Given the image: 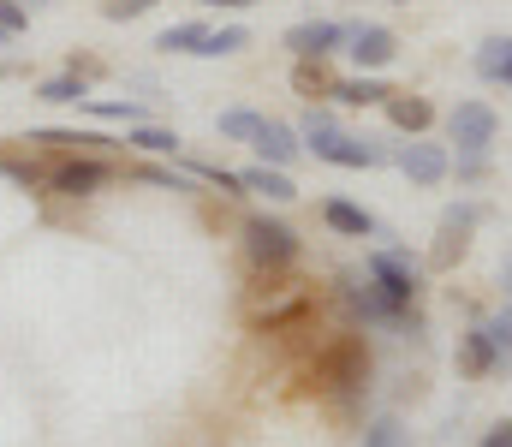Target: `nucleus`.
Masks as SVG:
<instances>
[{"instance_id":"26","label":"nucleus","mask_w":512,"mask_h":447,"mask_svg":"<svg viewBox=\"0 0 512 447\" xmlns=\"http://www.w3.org/2000/svg\"><path fill=\"white\" fill-rule=\"evenodd\" d=\"M155 0H102V18H114V24H126V18H143Z\"/></svg>"},{"instance_id":"10","label":"nucleus","mask_w":512,"mask_h":447,"mask_svg":"<svg viewBox=\"0 0 512 447\" xmlns=\"http://www.w3.org/2000/svg\"><path fill=\"white\" fill-rule=\"evenodd\" d=\"M477 227V203H459V209H447L441 215V245H435V263L447 269L453 257H465V233Z\"/></svg>"},{"instance_id":"16","label":"nucleus","mask_w":512,"mask_h":447,"mask_svg":"<svg viewBox=\"0 0 512 447\" xmlns=\"http://www.w3.org/2000/svg\"><path fill=\"white\" fill-rule=\"evenodd\" d=\"M203 36H209V24L185 18V24H167V30L155 36V48H161V54H197V48H203Z\"/></svg>"},{"instance_id":"23","label":"nucleus","mask_w":512,"mask_h":447,"mask_svg":"<svg viewBox=\"0 0 512 447\" xmlns=\"http://www.w3.org/2000/svg\"><path fill=\"white\" fill-rule=\"evenodd\" d=\"M256 126H262V114H251V108H227V114H221V138H239V144H251Z\"/></svg>"},{"instance_id":"20","label":"nucleus","mask_w":512,"mask_h":447,"mask_svg":"<svg viewBox=\"0 0 512 447\" xmlns=\"http://www.w3.org/2000/svg\"><path fill=\"white\" fill-rule=\"evenodd\" d=\"M334 96H340L346 108H370V102H387L393 90L376 84V78H346V84H334Z\"/></svg>"},{"instance_id":"25","label":"nucleus","mask_w":512,"mask_h":447,"mask_svg":"<svg viewBox=\"0 0 512 447\" xmlns=\"http://www.w3.org/2000/svg\"><path fill=\"white\" fill-rule=\"evenodd\" d=\"M84 108H90V114H102V120H126V126L143 120V114H137V102H96V96H84Z\"/></svg>"},{"instance_id":"7","label":"nucleus","mask_w":512,"mask_h":447,"mask_svg":"<svg viewBox=\"0 0 512 447\" xmlns=\"http://www.w3.org/2000/svg\"><path fill=\"white\" fill-rule=\"evenodd\" d=\"M340 42H346V24H328V18H310V24H292L286 30V48L298 60H328Z\"/></svg>"},{"instance_id":"6","label":"nucleus","mask_w":512,"mask_h":447,"mask_svg":"<svg viewBox=\"0 0 512 447\" xmlns=\"http://www.w3.org/2000/svg\"><path fill=\"white\" fill-rule=\"evenodd\" d=\"M108 161H96V155H72V161H60L54 173H48V185L60 191V197H90V191H102L108 185Z\"/></svg>"},{"instance_id":"17","label":"nucleus","mask_w":512,"mask_h":447,"mask_svg":"<svg viewBox=\"0 0 512 447\" xmlns=\"http://www.w3.org/2000/svg\"><path fill=\"white\" fill-rule=\"evenodd\" d=\"M477 72H483V78H495V84H507V72H512V36H489V42L477 48Z\"/></svg>"},{"instance_id":"4","label":"nucleus","mask_w":512,"mask_h":447,"mask_svg":"<svg viewBox=\"0 0 512 447\" xmlns=\"http://www.w3.org/2000/svg\"><path fill=\"white\" fill-rule=\"evenodd\" d=\"M316 376L328 382V388H340V394H352L364 376H370V352H364V340L358 334H346V340H334L328 346V358L316 364Z\"/></svg>"},{"instance_id":"14","label":"nucleus","mask_w":512,"mask_h":447,"mask_svg":"<svg viewBox=\"0 0 512 447\" xmlns=\"http://www.w3.org/2000/svg\"><path fill=\"white\" fill-rule=\"evenodd\" d=\"M239 185H245V191H262L268 203H292V197H298V185L286 179V167H268V161H262V167H245Z\"/></svg>"},{"instance_id":"13","label":"nucleus","mask_w":512,"mask_h":447,"mask_svg":"<svg viewBox=\"0 0 512 447\" xmlns=\"http://www.w3.org/2000/svg\"><path fill=\"white\" fill-rule=\"evenodd\" d=\"M459 364H465V376H489V370L501 364V346H495V334H489V328H471V334L459 340Z\"/></svg>"},{"instance_id":"33","label":"nucleus","mask_w":512,"mask_h":447,"mask_svg":"<svg viewBox=\"0 0 512 447\" xmlns=\"http://www.w3.org/2000/svg\"><path fill=\"white\" fill-rule=\"evenodd\" d=\"M24 6H48V0H24Z\"/></svg>"},{"instance_id":"9","label":"nucleus","mask_w":512,"mask_h":447,"mask_svg":"<svg viewBox=\"0 0 512 447\" xmlns=\"http://www.w3.org/2000/svg\"><path fill=\"white\" fill-rule=\"evenodd\" d=\"M399 167L411 185H441L447 179V149L441 144H405L399 149Z\"/></svg>"},{"instance_id":"28","label":"nucleus","mask_w":512,"mask_h":447,"mask_svg":"<svg viewBox=\"0 0 512 447\" xmlns=\"http://www.w3.org/2000/svg\"><path fill=\"white\" fill-rule=\"evenodd\" d=\"M483 328L495 334V346H501V352H512V310H501V316H495V322H483Z\"/></svg>"},{"instance_id":"30","label":"nucleus","mask_w":512,"mask_h":447,"mask_svg":"<svg viewBox=\"0 0 512 447\" xmlns=\"http://www.w3.org/2000/svg\"><path fill=\"white\" fill-rule=\"evenodd\" d=\"M483 447H512V424H495V430H489V442Z\"/></svg>"},{"instance_id":"8","label":"nucleus","mask_w":512,"mask_h":447,"mask_svg":"<svg viewBox=\"0 0 512 447\" xmlns=\"http://www.w3.org/2000/svg\"><path fill=\"white\" fill-rule=\"evenodd\" d=\"M346 54L364 66V72H376V66H387L393 54H399V42H393V30H382V24H358V30H346Z\"/></svg>"},{"instance_id":"21","label":"nucleus","mask_w":512,"mask_h":447,"mask_svg":"<svg viewBox=\"0 0 512 447\" xmlns=\"http://www.w3.org/2000/svg\"><path fill=\"white\" fill-rule=\"evenodd\" d=\"M126 144L149 149V155H179V132H167V126H131Z\"/></svg>"},{"instance_id":"35","label":"nucleus","mask_w":512,"mask_h":447,"mask_svg":"<svg viewBox=\"0 0 512 447\" xmlns=\"http://www.w3.org/2000/svg\"><path fill=\"white\" fill-rule=\"evenodd\" d=\"M507 84H512V72H507Z\"/></svg>"},{"instance_id":"34","label":"nucleus","mask_w":512,"mask_h":447,"mask_svg":"<svg viewBox=\"0 0 512 447\" xmlns=\"http://www.w3.org/2000/svg\"><path fill=\"white\" fill-rule=\"evenodd\" d=\"M0 42H6V30H0Z\"/></svg>"},{"instance_id":"12","label":"nucleus","mask_w":512,"mask_h":447,"mask_svg":"<svg viewBox=\"0 0 512 447\" xmlns=\"http://www.w3.org/2000/svg\"><path fill=\"white\" fill-rule=\"evenodd\" d=\"M322 221H328L334 233H346V239H370V233H376V215L358 209V203H346V197H328V203H322Z\"/></svg>"},{"instance_id":"3","label":"nucleus","mask_w":512,"mask_h":447,"mask_svg":"<svg viewBox=\"0 0 512 447\" xmlns=\"http://www.w3.org/2000/svg\"><path fill=\"white\" fill-rule=\"evenodd\" d=\"M245 251H251L256 269H292V263H298V233H292L286 221L251 215V221H245Z\"/></svg>"},{"instance_id":"1","label":"nucleus","mask_w":512,"mask_h":447,"mask_svg":"<svg viewBox=\"0 0 512 447\" xmlns=\"http://www.w3.org/2000/svg\"><path fill=\"white\" fill-rule=\"evenodd\" d=\"M304 144L316 149L322 161H334V167H376V161H382V149L364 144V138H352V132H340L322 108L304 120Z\"/></svg>"},{"instance_id":"15","label":"nucleus","mask_w":512,"mask_h":447,"mask_svg":"<svg viewBox=\"0 0 512 447\" xmlns=\"http://www.w3.org/2000/svg\"><path fill=\"white\" fill-rule=\"evenodd\" d=\"M382 108H387V120H393L399 132H423V126L435 120V108H429L423 96H387Z\"/></svg>"},{"instance_id":"22","label":"nucleus","mask_w":512,"mask_h":447,"mask_svg":"<svg viewBox=\"0 0 512 447\" xmlns=\"http://www.w3.org/2000/svg\"><path fill=\"white\" fill-rule=\"evenodd\" d=\"M364 447H411V430H405L399 418H376V424L364 430Z\"/></svg>"},{"instance_id":"32","label":"nucleus","mask_w":512,"mask_h":447,"mask_svg":"<svg viewBox=\"0 0 512 447\" xmlns=\"http://www.w3.org/2000/svg\"><path fill=\"white\" fill-rule=\"evenodd\" d=\"M203 6H233L239 12V6H256V0H203Z\"/></svg>"},{"instance_id":"5","label":"nucleus","mask_w":512,"mask_h":447,"mask_svg":"<svg viewBox=\"0 0 512 447\" xmlns=\"http://www.w3.org/2000/svg\"><path fill=\"white\" fill-rule=\"evenodd\" d=\"M453 144H459V155H489V144H495V108L489 102H459L453 108Z\"/></svg>"},{"instance_id":"18","label":"nucleus","mask_w":512,"mask_h":447,"mask_svg":"<svg viewBox=\"0 0 512 447\" xmlns=\"http://www.w3.org/2000/svg\"><path fill=\"white\" fill-rule=\"evenodd\" d=\"M239 48H251V30H245V24H227V30H209L197 54H203V60H221V54H239Z\"/></svg>"},{"instance_id":"19","label":"nucleus","mask_w":512,"mask_h":447,"mask_svg":"<svg viewBox=\"0 0 512 447\" xmlns=\"http://www.w3.org/2000/svg\"><path fill=\"white\" fill-rule=\"evenodd\" d=\"M36 96H42V102H78V108H84L90 90H84V72H60V78H42Z\"/></svg>"},{"instance_id":"31","label":"nucleus","mask_w":512,"mask_h":447,"mask_svg":"<svg viewBox=\"0 0 512 447\" xmlns=\"http://www.w3.org/2000/svg\"><path fill=\"white\" fill-rule=\"evenodd\" d=\"M501 287H507V298H512V251H507V263H501Z\"/></svg>"},{"instance_id":"27","label":"nucleus","mask_w":512,"mask_h":447,"mask_svg":"<svg viewBox=\"0 0 512 447\" xmlns=\"http://www.w3.org/2000/svg\"><path fill=\"white\" fill-rule=\"evenodd\" d=\"M24 24H30V12H24V0H0V30H6V36H18Z\"/></svg>"},{"instance_id":"24","label":"nucleus","mask_w":512,"mask_h":447,"mask_svg":"<svg viewBox=\"0 0 512 447\" xmlns=\"http://www.w3.org/2000/svg\"><path fill=\"white\" fill-rule=\"evenodd\" d=\"M298 90H304V96H316V90H322V96H334V84H328L322 60H298Z\"/></svg>"},{"instance_id":"2","label":"nucleus","mask_w":512,"mask_h":447,"mask_svg":"<svg viewBox=\"0 0 512 447\" xmlns=\"http://www.w3.org/2000/svg\"><path fill=\"white\" fill-rule=\"evenodd\" d=\"M370 281H376V293L387 304H399V310H411V298L423 287V263L411 257V251H370Z\"/></svg>"},{"instance_id":"11","label":"nucleus","mask_w":512,"mask_h":447,"mask_svg":"<svg viewBox=\"0 0 512 447\" xmlns=\"http://www.w3.org/2000/svg\"><path fill=\"white\" fill-rule=\"evenodd\" d=\"M251 144H256V155H262L268 167H292V161H298V132L280 126V120H262Z\"/></svg>"},{"instance_id":"29","label":"nucleus","mask_w":512,"mask_h":447,"mask_svg":"<svg viewBox=\"0 0 512 447\" xmlns=\"http://www.w3.org/2000/svg\"><path fill=\"white\" fill-rule=\"evenodd\" d=\"M489 173V155H459V179H483Z\"/></svg>"}]
</instances>
